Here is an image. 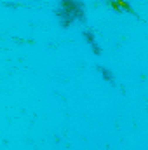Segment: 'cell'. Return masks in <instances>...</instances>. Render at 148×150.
I'll use <instances>...</instances> for the list:
<instances>
[{"label": "cell", "instance_id": "4", "mask_svg": "<svg viewBox=\"0 0 148 150\" xmlns=\"http://www.w3.org/2000/svg\"><path fill=\"white\" fill-rule=\"evenodd\" d=\"M99 72L103 74V77H105L108 82H113V74H111L110 70H106V68H99Z\"/></svg>", "mask_w": 148, "mask_h": 150}, {"label": "cell", "instance_id": "1", "mask_svg": "<svg viewBox=\"0 0 148 150\" xmlns=\"http://www.w3.org/2000/svg\"><path fill=\"white\" fill-rule=\"evenodd\" d=\"M61 11H65V18L70 21L73 18H82V7L75 0H61Z\"/></svg>", "mask_w": 148, "mask_h": 150}, {"label": "cell", "instance_id": "2", "mask_svg": "<svg viewBox=\"0 0 148 150\" xmlns=\"http://www.w3.org/2000/svg\"><path fill=\"white\" fill-rule=\"evenodd\" d=\"M110 7L115 9V11H127V12H132V9H131V5H129L127 0H111Z\"/></svg>", "mask_w": 148, "mask_h": 150}, {"label": "cell", "instance_id": "3", "mask_svg": "<svg viewBox=\"0 0 148 150\" xmlns=\"http://www.w3.org/2000/svg\"><path fill=\"white\" fill-rule=\"evenodd\" d=\"M84 37L87 38V42L91 44V47H92V51H94L96 54H99V52H101V49H99V45H98L96 38H94V35H92V32H85V33H84Z\"/></svg>", "mask_w": 148, "mask_h": 150}]
</instances>
